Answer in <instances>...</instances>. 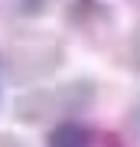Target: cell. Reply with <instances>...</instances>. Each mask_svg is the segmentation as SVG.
Returning <instances> with one entry per match:
<instances>
[{
    "instance_id": "cell-1",
    "label": "cell",
    "mask_w": 140,
    "mask_h": 147,
    "mask_svg": "<svg viewBox=\"0 0 140 147\" xmlns=\"http://www.w3.org/2000/svg\"><path fill=\"white\" fill-rule=\"evenodd\" d=\"M49 147H121L114 134H101L82 121H59L49 131Z\"/></svg>"
},
{
    "instance_id": "cell-2",
    "label": "cell",
    "mask_w": 140,
    "mask_h": 147,
    "mask_svg": "<svg viewBox=\"0 0 140 147\" xmlns=\"http://www.w3.org/2000/svg\"><path fill=\"white\" fill-rule=\"evenodd\" d=\"M20 7H26V10H39V7H46V0H20Z\"/></svg>"
}]
</instances>
